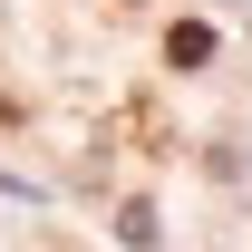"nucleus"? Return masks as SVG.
I'll list each match as a JSON object with an SVG mask.
<instances>
[{"instance_id": "obj_1", "label": "nucleus", "mask_w": 252, "mask_h": 252, "mask_svg": "<svg viewBox=\"0 0 252 252\" xmlns=\"http://www.w3.org/2000/svg\"><path fill=\"white\" fill-rule=\"evenodd\" d=\"M165 68H214V20H175L165 30Z\"/></svg>"}]
</instances>
